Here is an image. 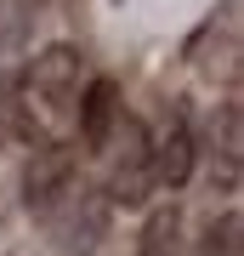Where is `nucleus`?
Returning <instances> with one entry per match:
<instances>
[{"mask_svg":"<svg viewBox=\"0 0 244 256\" xmlns=\"http://www.w3.org/2000/svg\"><path fill=\"white\" fill-rule=\"evenodd\" d=\"M80 92H85V57L74 46H45L17 80H6V108H11L17 148L63 142L74 126V108H80Z\"/></svg>","mask_w":244,"mask_h":256,"instance_id":"nucleus-1","label":"nucleus"},{"mask_svg":"<svg viewBox=\"0 0 244 256\" xmlns=\"http://www.w3.org/2000/svg\"><path fill=\"white\" fill-rule=\"evenodd\" d=\"M114 137H119V154H114V176H108V200L114 205H142L148 194H154V148H148V131H142V120H125L119 114V126H114Z\"/></svg>","mask_w":244,"mask_h":256,"instance_id":"nucleus-2","label":"nucleus"},{"mask_svg":"<svg viewBox=\"0 0 244 256\" xmlns=\"http://www.w3.org/2000/svg\"><path fill=\"white\" fill-rule=\"evenodd\" d=\"M74 188H80V165H74V148H63V142L34 148V160H28V171H23V205L45 222V216H51V210L63 205Z\"/></svg>","mask_w":244,"mask_h":256,"instance_id":"nucleus-3","label":"nucleus"},{"mask_svg":"<svg viewBox=\"0 0 244 256\" xmlns=\"http://www.w3.org/2000/svg\"><path fill=\"white\" fill-rule=\"evenodd\" d=\"M45 222H51V234L63 239V256H91V250H97V239L108 234V200H97V188L80 182Z\"/></svg>","mask_w":244,"mask_h":256,"instance_id":"nucleus-4","label":"nucleus"},{"mask_svg":"<svg viewBox=\"0 0 244 256\" xmlns=\"http://www.w3.org/2000/svg\"><path fill=\"white\" fill-rule=\"evenodd\" d=\"M148 148H154V182H159V188H182V182L193 176V126H188L182 108H171L165 131L148 137Z\"/></svg>","mask_w":244,"mask_h":256,"instance_id":"nucleus-5","label":"nucleus"},{"mask_svg":"<svg viewBox=\"0 0 244 256\" xmlns=\"http://www.w3.org/2000/svg\"><path fill=\"white\" fill-rule=\"evenodd\" d=\"M74 126H80V142H85V148H108V142H114V126H119V86L97 74V80L80 92Z\"/></svg>","mask_w":244,"mask_h":256,"instance_id":"nucleus-6","label":"nucleus"},{"mask_svg":"<svg viewBox=\"0 0 244 256\" xmlns=\"http://www.w3.org/2000/svg\"><path fill=\"white\" fill-rule=\"evenodd\" d=\"M239 126H244V108H239V97H227L222 108H216V126H210V142H216V154H222V176H227V188L239 182V154H244V137H239Z\"/></svg>","mask_w":244,"mask_h":256,"instance_id":"nucleus-7","label":"nucleus"},{"mask_svg":"<svg viewBox=\"0 0 244 256\" xmlns=\"http://www.w3.org/2000/svg\"><path fill=\"white\" fill-rule=\"evenodd\" d=\"M34 18H40V0H0V57H11V52L28 46Z\"/></svg>","mask_w":244,"mask_h":256,"instance_id":"nucleus-8","label":"nucleus"},{"mask_svg":"<svg viewBox=\"0 0 244 256\" xmlns=\"http://www.w3.org/2000/svg\"><path fill=\"white\" fill-rule=\"evenodd\" d=\"M142 256H182V210L176 205H165L148 216V228H142Z\"/></svg>","mask_w":244,"mask_h":256,"instance_id":"nucleus-9","label":"nucleus"},{"mask_svg":"<svg viewBox=\"0 0 244 256\" xmlns=\"http://www.w3.org/2000/svg\"><path fill=\"white\" fill-rule=\"evenodd\" d=\"M199 256H239V210H227L222 228H210V239H205Z\"/></svg>","mask_w":244,"mask_h":256,"instance_id":"nucleus-10","label":"nucleus"}]
</instances>
